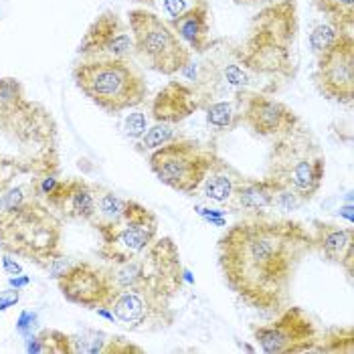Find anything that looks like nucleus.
Listing matches in <instances>:
<instances>
[{
    "label": "nucleus",
    "instance_id": "1",
    "mask_svg": "<svg viewBox=\"0 0 354 354\" xmlns=\"http://www.w3.org/2000/svg\"><path fill=\"white\" fill-rule=\"evenodd\" d=\"M312 251V231L300 221L245 215L218 237V270L245 306L281 312L292 304L298 272Z\"/></svg>",
    "mask_w": 354,
    "mask_h": 354
},
{
    "label": "nucleus",
    "instance_id": "2",
    "mask_svg": "<svg viewBox=\"0 0 354 354\" xmlns=\"http://www.w3.org/2000/svg\"><path fill=\"white\" fill-rule=\"evenodd\" d=\"M298 0H275L253 17L247 39L237 47V63L251 75L272 82L263 93L298 75Z\"/></svg>",
    "mask_w": 354,
    "mask_h": 354
},
{
    "label": "nucleus",
    "instance_id": "3",
    "mask_svg": "<svg viewBox=\"0 0 354 354\" xmlns=\"http://www.w3.org/2000/svg\"><path fill=\"white\" fill-rule=\"evenodd\" d=\"M0 172L12 180L59 174V134L51 109L28 97L0 109Z\"/></svg>",
    "mask_w": 354,
    "mask_h": 354
},
{
    "label": "nucleus",
    "instance_id": "4",
    "mask_svg": "<svg viewBox=\"0 0 354 354\" xmlns=\"http://www.w3.org/2000/svg\"><path fill=\"white\" fill-rule=\"evenodd\" d=\"M61 217L41 201L0 211V249L45 270L55 255L63 253Z\"/></svg>",
    "mask_w": 354,
    "mask_h": 354
},
{
    "label": "nucleus",
    "instance_id": "5",
    "mask_svg": "<svg viewBox=\"0 0 354 354\" xmlns=\"http://www.w3.org/2000/svg\"><path fill=\"white\" fill-rule=\"evenodd\" d=\"M71 77L83 95L106 113L140 108L148 97V83L132 59H80Z\"/></svg>",
    "mask_w": 354,
    "mask_h": 354
},
{
    "label": "nucleus",
    "instance_id": "6",
    "mask_svg": "<svg viewBox=\"0 0 354 354\" xmlns=\"http://www.w3.org/2000/svg\"><path fill=\"white\" fill-rule=\"evenodd\" d=\"M268 176L294 192L304 205L316 198L326 176V156L308 126L298 124L288 134L273 140Z\"/></svg>",
    "mask_w": 354,
    "mask_h": 354
},
{
    "label": "nucleus",
    "instance_id": "7",
    "mask_svg": "<svg viewBox=\"0 0 354 354\" xmlns=\"http://www.w3.org/2000/svg\"><path fill=\"white\" fill-rule=\"evenodd\" d=\"M108 273L115 290H150L174 300L185 286V266L172 237H156L136 257L109 263Z\"/></svg>",
    "mask_w": 354,
    "mask_h": 354
},
{
    "label": "nucleus",
    "instance_id": "8",
    "mask_svg": "<svg viewBox=\"0 0 354 354\" xmlns=\"http://www.w3.org/2000/svg\"><path fill=\"white\" fill-rule=\"evenodd\" d=\"M128 27L134 39V55L148 69L170 77L191 63V49L162 17L146 8H132L128 12Z\"/></svg>",
    "mask_w": 354,
    "mask_h": 354
},
{
    "label": "nucleus",
    "instance_id": "9",
    "mask_svg": "<svg viewBox=\"0 0 354 354\" xmlns=\"http://www.w3.org/2000/svg\"><path fill=\"white\" fill-rule=\"evenodd\" d=\"M217 152L192 138H174L152 150L148 166L164 187L183 194H194L207 176Z\"/></svg>",
    "mask_w": 354,
    "mask_h": 354
},
{
    "label": "nucleus",
    "instance_id": "10",
    "mask_svg": "<svg viewBox=\"0 0 354 354\" xmlns=\"http://www.w3.org/2000/svg\"><path fill=\"white\" fill-rule=\"evenodd\" d=\"M158 217L142 203L128 198L124 215L115 223L95 229L102 237L97 257L106 263H124L142 253L158 237Z\"/></svg>",
    "mask_w": 354,
    "mask_h": 354
},
{
    "label": "nucleus",
    "instance_id": "11",
    "mask_svg": "<svg viewBox=\"0 0 354 354\" xmlns=\"http://www.w3.org/2000/svg\"><path fill=\"white\" fill-rule=\"evenodd\" d=\"M318 328L312 316L298 306L283 308L270 324L253 328V340L268 354L314 353L318 344Z\"/></svg>",
    "mask_w": 354,
    "mask_h": 354
},
{
    "label": "nucleus",
    "instance_id": "12",
    "mask_svg": "<svg viewBox=\"0 0 354 354\" xmlns=\"http://www.w3.org/2000/svg\"><path fill=\"white\" fill-rule=\"evenodd\" d=\"M113 318L132 332H162L176 322L172 300L150 290H115L108 306Z\"/></svg>",
    "mask_w": 354,
    "mask_h": 354
},
{
    "label": "nucleus",
    "instance_id": "13",
    "mask_svg": "<svg viewBox=\"0 0 354 354\" xmlns=\"http://www.w3.org/2000/svg\"><path fill=\"white\" fill-rule=\"evenodd\" d=\"M314 83L318 91L338 104H351L354 97V37L353 32L340 39L318 55Z\"/></svg>",
    "mask_w": 354,
    "mask_h": 354
},
{
    "label": "nucleus",
    "instance_id": "14",
    "mask_svg": "<svg viewBox=\"0 0 354 354\" xmlns=\"http://www.w3.org/2000/svg\"><path fill=\"white\" fill-rule=\"evenodd\" d=\"M77 55L82 59H132V30L118 12L104 10L83 32L77 45Z\"/></svg>",
    "mask_w": 354,
    "mask_h": 354
},
{
    "label": "nucleus",
    "instance_id": "15",
    "mask_svg": "<svg viewBox=\"0 0 354 354\" xmlns=\"http://www.w3.org/2000/svg\"><path fill=\"white\" fill-rule=\"evenodd\" d=\"M57 288L69 304L87 310L108 308L115 294L108 268L91 261H73L71 268L57 279Z\"/></svg>",
    "mask_w": 354,
    "mask_h": 354
},
{
    "label": "nucleus",
    "instance_id": "16",
    "mask_svg": "<svg viewBox=\"0 0 354 354\" xmlns=\"http://www.w3.org/2000/svg\"><path fill=\"white\" fill-rule=\"evenodd\" d=\"M243 124L255 136L275 140L294 130L301 120L288 104L273 100L263 91H247L243 97Z\"/></svg>",
    "mask_w": 354,
    "mask_h": 354
},
{
    "label": "nucleus",
    "instance_id": "17",
    "mask_svg": "<svg viewBox=\"0 0 354 354\" xmlns=\"http://www.w3.org/2000/svg\"><path fill=\"white\" fill-rule=\"evenodd\" d=\"M43 201L61 218L83 221L89 225L95 221V191L93 185L83 178H59Z\"/></svg>",
    "mask_w": 354,
    "mask_h": 354
},
{
    "label": "nucleus",
    "instance_id": "18",
    "mask_svg": "<svg viewBox=\"0 0 354 354\" xmlns=\"http://www.w3.org/2000/svg\"><path fill=\"white\" fill-rule=\"evenodd\" d=\"M205 106H207V93L203 89H198L196 85L172 80L166 83L152 100L150 113L154 122H166V124L178 126Z\"/></svg>",
    "mask_w": 354,
    "mask_h": 354
},
{
    "label": "nucleus",
    "instance_id": "19",
    "mask_svg": "<svg viewBox=\"0 0 354 354\" xmlns=\"http://www.w3.org/2000/svg\"><path fill=\"white\" fill-rule=\"evenodd\" d=\"M314 249L322 255L326 263L338 266L348 275H354V229L336 223L316 221L314 223Z\"/></svg>",
    "mask_w": 354,
    "mask_h": 354
},
{
    "label": "nucleus",
    "instance_id": "20",
    "mask_svg": "<svg viewBox=\"0 0 354 354\" xmlns=\"http://www.w3.org/2000/svg\"><path fill=\"white\" fill-rule=\"evenodd\" d=\"M281 185L273 178H249L237 185L233 198L229 201L227 209L233 213H245V215H266L273 209H277V198L281 192Z\"/></svg>",
    "mask_w": 354,
    "mask_h": 354
},
{
    "label": "nucleus",
    "instance_id": "21",
    "mask_svg": "<svg viewBox=\"0 0 354 354\" xmlns=\"http://www.w3.org/2000/svg\"><path fill=\"white\" fill-rule=\"evenodd\" d=\"M170 28L191 49V53H207L215 43L211 39V6H196L189 12L170 19Z\"/></svg>",
    "mask_w": 354,
    "mask_h": 354
},
{
    "label": "nucleus",
    "instance_id": "22",
    "mask_svg": "<svg viewBox=\"0 0 354 354\" xmlns=\"http://www.w3.org/2000/svg\"><path fill=\"white\" fill-rule=\"evenodd\" d=\"M243 180V174L233 166V164L225 162L217 154V158L213 160L207 176L203 178L198 191L194 194L203 196L209 203H217V205H229V201L233 198L237 185Z\"/></svg>",
    "mask_w": 354,
    "mask_h": 354
},
{
    "label": "nucleus",
    "instance_id": "23",
    "mask_svg": "<svg viewBox=\"0 0 354 354\" xmlns=\"http://www.w3.org/2000/svg\"><path fill=\"white\" fill-rule=\"evenodd\" d=\"M247 91H237L229 100H215L207 102L205 113H207V124L215 132H233L243 124V97Z\"/></svg>",
    "mask_w": 354,
    "mask_h": 354
},
{
    "label": "nucleus",
    "instance_id": "24",
    "mask_svg": "<svg viewBox=\"0 0 354 354\" xmlns=\"http://www.w3.org/2000/svg\"><path fill=\"white\" fill-rule=\"evenodd\" d=\"M93 191H95V221L91 223L93 229H100L104 225L115 223L118 218L124 215L128 198L115 194L111 189L102 187V185H93Z\"/></svg>",
    "mask_w": 354,
    "mask_h": 354
},
{
    "label": "nucleus",
    "instance_id": "25",
    "mask_svg": "<svg viewBox=\"0 0 354 354\" xmlns=\"http://www.w3.org/2000/svg\"><path fill=\"white\" fill-rule=\"evenodd\" d=\"M314 8L324 15L328 23L344 32H353L354 27V0H312Z\"/></svg>",
    "mask_w": 354,
    "mask_h": 354
},
{
    "label": "nucleus",
    "instance_id": "26",
    "mask_svg": "<svg viewBox=\"0 0 354 354\" xmlns=\"http://www.w3.org/2000/svg\"><path fill=\"white\" fill-rule=\"evenodd\" d=\"M28 353H49V354H73L71 336L59 330H43L37 336L27 340Z\"/></svg>",
    "mask_w": 354,
    "mask_h": 354
},
{
    "label": "nucleus",
    "instance_id": "27",
    "mask_svg": "<svg viewBox=\"0 0 354 354\" xmlns=\"http://www.w3.org/2000/svg\"><path fill=\"white\" fill-rule=\"evenodd\" d=\"M314 353L326 354H353L354 353V330L353 326L346 328H332L324 336L318 338V344Z\"/></svg>",
    "mask_w": 354,
    "mask_h": 354
},
{
    "label": "nucleus",
    "instance_id": "28",
    "mask_svg": "<svg viewBox=\"0 0 354 354\" xmlns=\"http://www.w3.org/2000/svg\"><path fill=\"white\" fill-rule=\"evenodd\" d=\"M174 138H178V130H176V124H166V122H154L152 128L146 130V134L136 140V150L146 154V152H152L156 148H160L164 144L172 142Z\"/></svg>",
    "mask_w": 354,
    "mask_h": 354
},
{
    "label": "nucleus",
    "instance_id": "29",
    "mask_svg": "<svg viewBox=\"0 0 354 354\" xmlns=\"http://www.w3.org/2000/svg\"><path fill=\"white\" fill-rule=\"evenodd\" d=\"M109 334L97 332V330H87L82 334H75V336H71L73 354H104Z\"/></svg>",
    "mask_w": 354,
    "mask_h": 354
},
{
    "label": "nucleus",
    "instance_id": "30",
    "mask_svg": "<svg viewBox=\"0 0 354 354\" xmlns=\"http://www.w3.org/2000/svg\"><path fill=\"white\" fill-rule=\"evenodd\" d=\"M340 35H344V30L334 27L332 23L316 25V27L312 28V32H310V47H312L314 55L318 57L320 53H324L328 47H332L340 39Z\"/></svg>",
    "mask_w": 354,
    "mask_h": 354
},
{
    "label": "nucleus",
    "instance_id": "31",
    "mask_svg": "<svg viewBox=\"0 0 354 354\" xmlns=\"http://www.w3.org/2000/svg\"><path fill=\"white\" fill-rule=\"evenodd\" d=\"M218 80L225 83V85L237 89V91H247L253 85V75L247 71L243 65H239V63H227V65H223Z\"/></svg>",
    "mask_w": 354,
    "mask_h": 354
},
{
    "label": "nucleus",
    "instance_id": "32",
    "mask_svg": "<svg viewBox=\"0 0 354 354\" xmlns=\"http://www.w3.org/2000/svg\"><path fill=\"white\" fill-rule=\"evenodd\" d=\"M27 100L25 85L15 77H0V109L15 108Z\"/></svg>",
    "mask_w": 354,
    "mask_h": 354
},
{
    "label": "nucleus",
    "instance_id": "33",
    "mask_svg": "<svg viewBox=\"0 0 354 354\" xmlns=\"http://www.w3.org/2000/svg\"><path fill=\"white\" fill-rule=\"evenodd\" d=\"M196 6H211V0H162V10L168 21L189 12Z\"/></svg>",
    "mask_w": 354,
    "mask_h": 354
},
{
    "label": "nucleus",
    "instance_id": "34",
    "mask_svg": "<svg viewBox=\"0 0 354 354\" xmlns=\"http://www.w3.org/2000/svg\"><path fill=\"white\" fill-rule=\"evenodd\" d=\"M146 130H148V122H146V115L142 111H134L124 120V132L132 140H140L146 134Z\"/></svg>",
    "mask_w": 354,
    "mask_h": 354
},
{
    "label": "nucleus",
    "instance_id": "35",
    "mask_svg": "<svg viewBox=\"0 0 354 354\" xmlns=\"http://www.w3.org/2000/svg\"><path fill=\"white\" fill-rule=\"evenodd\" d=\"M140 354L144 353L140 346L132 344L130 340L122 338V336H109L108 342H106V348H104V354Z\"/></svg>",
    "mask_w": 354,
    "mask_h": 354
},
{
    "label": "nucleus",
    "instance_id": "36",
    "mask_svg": "<svg viewBox=\"0 0 354 354\" xmlns=\"http://www.w3.org/2000/svg\"><path fill=\"white\" fill-rule=\"evenodd\" d=\"M71 263H73V261H71L65 253H59V255H55L53 259L49 261V266H47L45 270L49 273V277H53L55 281H57L63 273L71 268Z\"/></svg>",
    "mask_w": 354,
    "mask_h": 354
},
{
    "label": "nucleus",
    "instance_id": "37",
    "mask_svg": "<svg viewBox=\"0 0 354 354\" xmlns=\"http://www.w3.org/2000/svg\"><path fill=\"white\" fill-rule=\"evenodd\" d=\"M19 300H21V290H6V292H0V310L12 308Z\"/></svg>",
    "mask_w": 354,
    "mask_h": 354
},
{
    "label": "nucleus",
    "instance_id": "38",
    "mask_svg": "<svg viewBox=\"0 0 354 354\" xmlns=\"http://www.w3.org/2000/svg\"><path fill=\"white\" fill-rule=\"evenodd\" d=\"M2 266H4V272L8 273V275H23V268H21V263H17L12 257H10V253H6L4 257H2Z\"/></svg>",
    "mask_w": 354,
    "mask_h": 354
},
{
    "label": "nucleus",
    "instance_id": "39",
    "mask_svg": "<svg viewBox=\"0 0 354 354\" xmlns=\"http://www.w3.org/2000/svg\"><path fill=\"white\" fill-rule=\"evenodd\" d=\"M237 6H249V8H263L268 4H272L275 0H233Z\"/></svg>",
    "mask_w": 354,
    "mask_h": 354
},
{
    "label": "nucleus",
    "instance_id": "40",
    "mask_svg": "<svg viewBox=\"0 0 354 354\" xmlns=\"http://www.w3.org/2000/svg\"><path fill=\"white\" fill-rule=\"evenodd\" d=\"M10 283H12V286H17V290H19L21 286H27V283H28V277H21V279H12Z\"/></svg>",
    "mask_w": 354,
    "mask_h": 354
},
{
    "label": "nucleus",
    "instance_id": "41",
    "mask_svg": "<svg viewBox=\"0 0 354 354\" xmlns=\"http://www.w3.org/2000/svg\"><path fill=\"white\" fill-rule=\"evenodd\" d=\"M136 2H142V4H146V6H154V4H156V0H136Z\"/></svg>",
    "mask_w": 354,
    "mask_h": 354
}]
</instances>
